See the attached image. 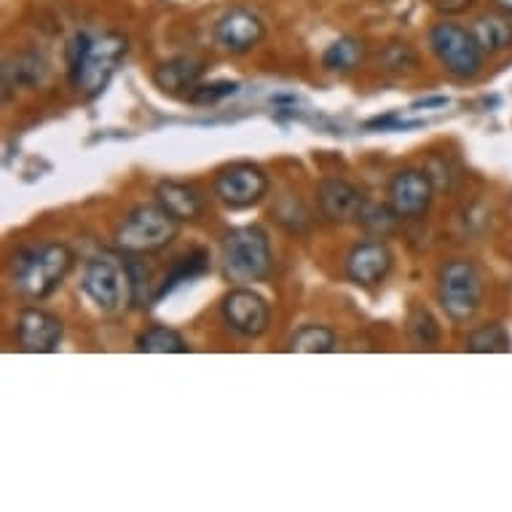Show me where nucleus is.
Masks as SVG:
<instances>
[{
    "instance_id": "aec40b11",
    "label": "nucleus",
    "mask_w": 512,
    "mask_h": 512,
    "mask_svg": "<svg viewBox=\"0 0 512 512\" xmlns=\"http://www.w3.org/2000/svg\"><path fill=\"white\" fill-rule=\"evenodd\" d=\"M287 349L298 354L336 352V333L325 325H303V328L295 330Z\"/></svg>"
},
{
    "instance_id": "a878e982",
    "label": "nucleus",
    "mask_w": 512,
    "mask_h": 512,
    "mask_svg": "<svg viewBox=\"0 0 512 512\" xmlns=\"http://www.w3.org/2000/svg\"><path fill=\"white\" fill-rule=\"evenodd\" d=\"M126 269H129V279H132V303H135V306H148V303L153 301L151 295H148V287H151V271L137 261V255H129Z\"/></svg>"
},
{
    "instance_id": "2eb2a0df",
    "label": "nucleus",
    "mask_w": 512,
    "mask_h": 512,
    "mask_svg": "<svg viewBox=\"0 0 512 512\" xmlns=\"http://www.w3.org/2000/svg\"><path fill=\"white\" fill-rule=\"evenodd\" d=\"M156 202L180 223L202 218L204 212L202 191L196 185L177 183V180H164V183L156 185Z\"/></svg>"
},
{
    "instance_id": "4be33fe9",
    "label": "nucleus",
    "mask_w": 512,
    "mask_h": 512,
    "mask_svg": "<svg viewBox=\"0 0 512 512\" xmlns=\"http://www.w3.org/2000/svg\"><path fill=\"white\" fill-rule=\"evenodd\" d=\"M467 349L478 354L510 352V333H507L499 322H491V325H483V328H478L470 338H467Z\"/></svg>"
},
{
    "instance_id": "a211bd4d",
    "label": "nucleus",
    "mask_w": 512,
    "mask_h": 512,
    "mask_svg": "<svg viewBox=\"0 0 512 512\" xmlns=\"http://www.w3.org/2000/svg\"><path fill=\"white\" fill-rule=\"evenodd\" d=\"M210 269V252L207 250H191L183 258H177V263L169 269V274L164 277V285L159 287V293L153 301H159L161 295L169 293L172 287L183 285V282H191V279L202 277L204 271Z\"/></svg>"
},
{
    "instance_id": "f3484780",
    "label": "nucleus",
    "mask_w": 512,
    "mask_h": 512,
    "mask_svg": "<svg viewBox=\"0 0 512 512\" xmlns=\"http://www.w3.org/2000/svg\"><path fill=\"white\" fill-rule=\"evenodd\" d=\"M472 33L478 38L480 49L486 54H496V51L510 49L512 43V22L502 14H486V17L475 19Z\"/></svg>"
},
{
    "instance_id": "39448f33",
    "label": "nucleus",
    "mask_w": 512,
    "mask_h": 512,
    "mask_svg": "<svg viewBox=\"0 0 512 512\" xmlns=\"http://www.w3.org/2000/svg\"><path fill=\"white\" fill-rule=\"evenodd\" d=\"M437 303L454 322H470L483 303V277L464 258L448 261L437 271Z\"/></svg>"
},
{
    "instance_id": "6e6552de",
    "label": "nucleus",
    "mask_w": 512,
    "mask_h": 512,
    "mask_svg": "<svg viewBox=\"0 0 512 512\" xmlns=\"http://www.w3.org/2000/svg\"><path fill=\"white\" fill-rule=\"evenodd\" d=\"M212 191L231 210H247L269 191V175L252 161H234L215 172Z\"/></svg>"
},
{
    "instance_id": "7ed1b4c3",
    "label": "nucleus",
    "mask_w": 512,
    "mask_h": 512,
    "mask_svg": "<svg viewBox=\"0 0 512 512\" xmlns=\"http://www.w3.org/2000/svg\"><path fill=\"white\" fill-rule=\"evenodd\" d=\"M274 255L269 234L261 226L231 228L220 242V269L234 285H250L269 279Z\"/></svg>"
},
{
    "instance_id": "423d86ee",
    "label": "nucleus",
    "mask_w": 512,
    "mask_h": 512,
    "mask_svg": "<svg viewBox=\"0 0 512 512\" xmlns=\"http://www.w3.org/2000/svg\"><path fill=\"white\" fill-rule=\"evenodd\" d=\"M429 46L443 70L456 81H472L483 70V54L472 30L454 22H440L429 30Z\"/></svg>"
},
{
    "instance_id": "ddd939ff",
    "label": "nucleus",
    "mask_w": 512,
    "mask_h": 512,
    "mask_svg": "<svg viewBox=\"0 0 512 512\" xmlns=\"http://www.w3.org/2000/svg\"><path fill=\"white\" fill-rule=\"evenodd\" d=\"M317 202L322 218L330 220V223H341V226L344 223H360L362 212L368 207L360 188H354L352 183L338 180V177H328V180L319 183Z\"/></svg>"
},
{
    "instance_id": "5701e85b",
    "label": "nucleus",
    "mask_w": 512,
    "mask_h": 512,
    "mask_svg": "<svg viewBox=\"0 0 512 512\" xmlns=\"http://www.w3.org/2000/svg\"><path fill=\"white\" fill-rule=\"evenodd\" d=\"M408 338L416 346H435L440 341V325L424 306H413L408 314Z\"/></svg>"
},
{
    "instance_id": "f8f14e48",
    "label": "nucleus",
    "mask_w": 512,
    "mask_h": 512,
    "mask_svg": "<svg viewBox=\"0 0 512 512\" xmlns=\"http://www.w3.org/2000/svg\"><path fill=\"white\" fill-rule=\"evenodd\" d=\"M392 250L381 239H370V242L354 244L344 261L346 277L352 279L354 285L373 287L384 282L392 271Z\"/></svg>"
},
{
    "instance_id": "b1692460",
    "label": "nucleus",
    "mask_w": 512,
    "mask_h": 512,
    "mask_svg": "<svg viewBox=\"0 0 512 512\" xmlns=\"http://www.w3.org/2000/svg\"><path fill=\"white\" fill-rule=\"evenodd\" d=\"M3 76H6V89H11V84H41L43 76H46V62L35 54H25V57H17L14 65L11 62L6 65Z\"/></svg>"
},
{
    "instance_id": "4468645a",
    "label": "nucleus",
    "mask_w": 512,
    "mask_h": 512,
    "mask_svg": "<svg viewBox=\"0 0 512 512\" xmlns=\"http://www.w3.org/2000/svg\"><path fill=\"white\" fill-rule=\"evenodd\" d=\"M65 336V325L57 314L43 309H25L17 317V338L25 352L49 354L54 352Z\"/></svg>"
},
{
    "instance_id": "bb28decb",
    "label": "nucleus",
    "mask_w": 512,
    "mask_h": 512,
    "mask_svg": "<svg viewBox=\"0 0 512 512\" xmlns=\"http://www.w3.org/2000/svg\"><path fill=\"white\" fill-rule=\"evenodd\" d=\"M496 9L502 11V14H507V17H512V0H494Z\"/></svg>"
},
{
    "instance_id": "9d476101",
    "label": "nucleus",
    "mask_w": 512,
    "mask_h": 512,
    "mask_svg": "<svg viewBox=\"0 0 512 512\" xmlns=\"http://www.w3.org/2000/svg\"><path fill=\"white\" fill-rule=\"evenodd\" d=\"M435 199V183L427 169H400L389 183V207L397 218H424Z\"/></svg>"
},
{
    "instance_id": "1a4fd4ad",
    "label": "nucleus",
    "mask_w": 512,
    "mask_h": 512,
    "mask_svg": "<svg viewBox=\"0 0 512 512\" xmlns=\"http://www.w3.org/2000/svg\"><path fill=\"white\" fill-rule=\"evenodd\" d=\"M220 314H223L226 328L242 338H261L269 330L271 322L269 303L250 287L228 290L223 303H220Z\"/></svg>"
},
{
    "instance_id": "9b49d317",
    "label": "nucleus",
    "mask_w": 512,
    "mask_h": 512,
    "mask_svg": "<svg viewBox=\"0 0 512 512\" xmlns=\"http://www.w3.org/2000/svg\"><path fill=\"white\" fill-rule=\"evenodd\" d=\"M266 35L263 19L250 9H231L215 25V43L228 54H247Z\"/></svg>"
},
{
    "instance_id": "393cba45",
    "label": "nucleus",
    "mask_w": 512,
    "mask_h": 512,
    "mask_svg": "<svg viewBox=\"0 0 512 512\" xmlns=\"http://www.w3.org/2000/svg\"><path fill=\"white\" fill-rule=\"evenodd\" d=\"M239 92V84L236 81H212V84H199L194 92L188 94V100L194 105H215V102L226 100V97H234Z\"/></svg>"
},
{
    "instance_id": "412c9836",
    "label": "nucleus",
    "mask_w": 512,
    "mask_h": 512,
    "mask_svg": "<svg viewBox=\"0 0 512 512\" xmlns=\"http://www.w3.org/2000/svg\"><path fill=\"white\" fill-rule=\"evenodd\" d=\"M362 54H365V49L357 38H341L322 54V65L328 70H336V73H349L360 65Z\"/></svg>"
},
{
    "instance_id": "0eeeda50",
    "label": "nucleus",
    "mask_w": 512,
    "mask_h": 512,
    "mask_svg": "<svg viewBox=\"0 0 512 512\" xmlns=\"http://www.w3.org/2000/svg\"><path fill=\"white\" fill-rule=\"evenodd\" d=\"M81 290L102 311H116L126 301L132 303V279H129L126 261L121 263L110 255L89 261L81 279Z\"/></svg>"
},
{
    "instance_id": "dca6fc26",
    "label": "nucleus",
    "mask_w": 512,
    "mask_h": 512,
    "mask_svg": "<svg viewBox=\"0 0 512 512\" xmlns=\"http://www.w3.org/2000/svg\"><path fill=\"white\" fill-rule=\"evenodd\" d=\"M204 76V65L194 57H175L161 62L159 68L153 70V84L159 86L161 92L180 94L194 92Z\"/></svg>"
},
{
    "instance_id": "6ab92c4d",
    "label": "nucleus",
    "mask_w": 512,
    "mask_h": 512,
    "mask_svg": "<svg viewBox=\"0 0 512 512\" xmlns=\"http://www.w3.org/2000/svg\"><path fill=\"white\" fill-rule=\"evenodd\" d=\"M135 349L145 354H185L188 344L177 330L167 328V325H153L137 336Z\"/></svg>"
},
{
    "instance_id": "f257e3e1",
    "label": "nucleus",
    "mask_w": 512,
    "mask_h": 512,
    "mask_svg": "<svg viewBox=\"0 0 512 512\" xmlns=\"http://www.w3.org/2000/svg\"><path fill=\"white\" fill-rule=\"evenodd\" d=\"M126 49H129V43L124 35L78 33L68 46L70 84L89 100L102 94L105 86L110 84V78L116 76L121 59L126 57Z\"/></svg>"
},
{
    "instance_id": "20e7f679",
    "label": "nucleus",
    "mask_w": 512,
    "mask_h": 512,
    "mask_svg": "<svg viewBox=\"0 0 512 512\" xmlns=\"http://www.w3.org/2000/svg\"><path fill=\"white\" fill-rule=\"evenodd\" d=\"M180 220L172 218L159 202L140 204L116 226L113 244L124 255H151L175 242Z\"/></svg>"
},
{
    "instance_id": "f03ea898",
    "label": "nucleus",
    "mask_w": 512,
    "mask_h": 512,
    "mask_svg": "<svg viewBox=\"0 0 512 512\" xmlns=\"http://www.w3.org/2000/svg\"><path fill=\"white\" fill-rule=\"evenodd\" d=\"M73 252L65 244H43L14 255L11 261V282L19 293L43 301L57 290L73 269Z\"/></svg>"
}]
</instances>
